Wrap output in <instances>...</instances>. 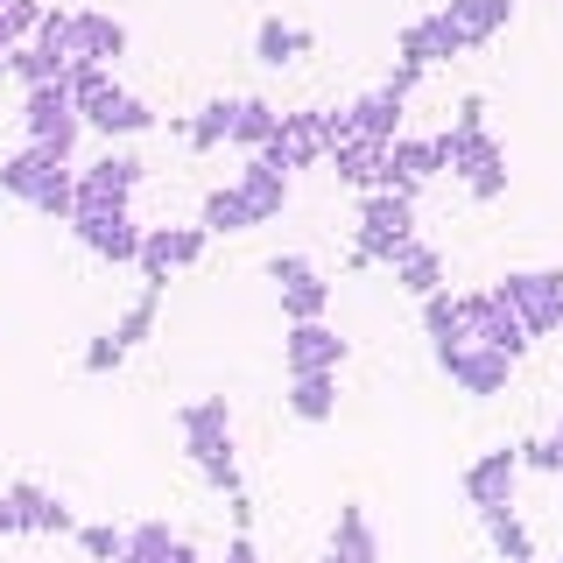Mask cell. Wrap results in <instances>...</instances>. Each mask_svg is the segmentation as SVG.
<instances>
[{
    "label": "cell",
    "instance_id": "obj_1",
    "mask_svg": "<svg viewBox=\"0 0 563 563\" xmlns=\"http://www.w3.org/2000/svg\"><path fill=\"white\" fill-rule=\"evenodd\" d=\"M0 198H14V205L43 211V219L70 225V211H78V169H70V155L22 141L14 155H0Z\"/></svg>",
    "mask_w": 563,
    "mask_h": 563
},
{
    "label": "cell",
    "instance_id": "obj_2",
    "mask_svg": "<svg viewBox=\"0 0 563 563\" xmlns=\"http://www.w3.org/2000/svg\"><path fill=\"white\" fill-rule=\"evenodd\" d=\"M430 148H437V176L451 169L479 205L507 198V141L500 134H486V128H444V134H430Z\"/></svg>",
    "mask_w": 563,
    "mask_h": 563
},
{
    "label": "cell",
    "instance_id": "obj_3",
    "mask_svg": "<svg viewBox=\"0 0 563 563\" xmlns=\"http://www.w3.org/2000/svg\"><path fill=\"white\" fill-rule=\"evenodd\" d=\"M416 240V198L401 190H366L360 198V240H352V268H395V254Z\"/></svg>",
    "mask_w": 563,
    "mask_h": 563
},
{
    "label": "cell",
    "instance_id": "obj_4",
    "mask_svg": "<svg viewBox=\"0 0 563 563\" xmlns=\"http://www.w3.org/2000/svg\"><path fill=\"white\" fill-rule=\"evenodd\" d=\"M493 289L515 303V317L528 324V339H556L563 331V268H515Z\"/></svg>",
    "mask_w": 563,
    "mask_h": 563
},
{
    "label": "cell",
    "instance_id": "obj_5",
    "mask_svg": "<svg viewBox=\"0 0 563 563\" xmlns=\"http://www.w3.org/2000/svg\"><path fill=\"white\" fill-rule=\"evenodd\" d=\"M141 176H148V163H141L134 148H113V141H106V155H92V163L78 169V211H128Z\"/></svg>",
    "mask_w": 563,
    "mask_h": 563
},
{
    "label": "cell",
    "instance_id": "obj_6",
    "mask_svg": "<svg viewBox=\"0 0 563 563\" xmlns=\"http://www.w3.org/2000/svg\"><path fill=\"white\" fill-rule=\"evenodd\" d=\"M205 246H211L205 225H148V233H141V254H134L141 289H169V275H184V268L205 261Z\"/></svg>",
    "mask_w": 563,
    "mask_h": 563
},
{
    "label": "cell",
    "instance_id": "obj_7",
    "mask_svg": "<svg viewBox=\"0 0 563 563\" xmlns=\"http://www.w3.org/2000/svg\"><path fill=\"white\" fill-rule=\"evenodd\" d=\"M70 528H78V515L49 486H35V479L0 486V536H70Z\"/></svg>",
    "mask_w": 563,
    "mask_h": 563
},
{
    "label": "cell",
    "instance_id": "obj_8",
    "mask_svg": "<svg viewBox=\"0 0 563 563\" xmlns=\"http://www.w3.org/2000/svg\"><path fill=\"white\" fill-rule=\"evenodd\" d=\"M22 128H29L35 148H57V155L78 148L85 120H78V99L64 92V78H57V85H35V92H22Z\"/></svg>",
    "mask_w": 563,
    "mask_h": 563
},
{
    "label": "cell",
    "instance_id": "obj_9",
    "mask_svg": "<svg viewBox=\"0 0 563 563\" xmlns=\"http://www.w3.org/2000/svg\"><path fill=\"white\" fill-rule=\"evenodd\" d=\"M437 366H444L451 387H457V395H472V401L507 395V380H515V360H507V352H493V345H479V339L444 345V352H437Z\"/></svg>",
    "mask_w": 563,
    "mask_h": 563
},
{
    "label": "cell",
    "instance_id": "obj_10",
    "mask_svg": "<svg viewBox=\"0 0 563 563\" xmlns=\"http://www.w3.org/2000/svg\"><path fill=\"white\" fill-rule=\"evenodd\" d=\"M141 233H148V225H134V211H70V240L92 261H113V268H134Z\"/></svg>",
    "mask_w": 563,
    "mask_h": 563
},
{
    "label": "cell",
    "instance_id": "obj_11",
    "mask_svg": "<svg viewBox=\"0 0 563 563\" xmlns=\"http://www.w3.org/2000/svg\"><path fill=\"white\" fill-rule=\"evenodd\" d=\"M465 331H472V339H479V345L507 352V360H515V366L528 360V345H536V339H528V324L515 317V303H507L500 289H472V296H465Z\"/></svg>",
    "mask_w": 563,
    "mask_h": 563
},
{
    "label": "cell",
    "instance_id": "obj_12",
    "mask_svg": "<svg viewBox=\"0 0 563 563\" xmlns=\"http://www.w3.org/2000/svg\"><path fill=\"white\" fill-rule=\"evenodd\" d=\"M324 148H331V134H324V106H303V113H282L275 120V134H268V148H261V155H268V163L275 169H317V163H324Z\"/></svg>",
    "mask_w": 563,
    "mask_h": 563
},
{
    "label": "cell",
    "instance_id": "obj_13",
    "mask_svg": "<svg viewBox=\"0 0 563 563\" xmlns=\"http://www.w3.org/2000/svg\"><path fill=\"white\" fill-rule=\"evenodd\" d=\"M268 282H275L282 317H289V324H310V317L331 310V282L317 275L303 254H275V261H268Z\"/></svg>",
    "mask_w": 563,
    "mask_h": 563
},
{
    "label": "cell",
    "instance_id": "obj_14",
    "mask_svg": "<svg viewBox=\"0 0 563 563\" xmlns=\"http://www.w3.org/2000/svg\"><path fill=\"white\" fill-rule=\"evenodd\" d=\"M78 120H85L92 134H106V141H134V134H148V128H155V106H148V99H134L128 85L113 78L106 92H92V99L78 106Z\"/></svg>",
    "mask_w": 563,
    "mask_h": 563
},
{
    "label": "cell",
    "instance_id": "obj_15",
    "mask_svg": "<svg viewBox=\"0 0 563 563\" xmlns=\"http://www.w3.org/2000/svg\"><path fill=\"white\" fill-rule=\"evenodd\" d=\"M457 486H465V500L479 507V515H486V507H515V486H521V451H515V444H493V451H479V457L465 465V479H457Z\"/></svg>",
    "mask_w": 563,
    "mask_h": 563
},
{
    "label": "cell",
    "instance_id": "obj_16",
    "mask_svg": "<svg viewBox=\"0 0 563 563\" xmlns=\"http://www.w3.org/2000/svg\"><path fill=\"white\" fill-rule=\"evenodd\" d=\"M465 35H457V22L444 8L437 14H416L409 29H401V43H395V64H416V70H430V64H451V57H465Z\"/></svg>",
    "mask_w": 563,
    "mask_h": 563
},
{
    "label": "cell",
    "instance_id": "obj_17",
    "mask_svg": "<svg viewBox=\"0 0 563 563\" xmlns=\"http://www.w3.org/2000/svg\"><path fill=\"white\" fill-rule=\"evenodd\" d=\"M282 366H289V374H339V366H345L339 324H324V317L289 324V331H282Z\"/></svg>",
    "mask_w": 563,
    "mask_h": 563
},
{
    "label": "cell",
    "instance_id": "obj_18",
    "mask_svg": "<svg viewBox=\"0 0 563 563\" xmlns=\"http://www.w3.org/2000/svg\"><path fill=\"white\" fill-rule=\"evenodd\" d=\"M176 437H184L190 465H198V457H211V451H225V444H233V401H225V395L184 401V409H176Z\"/></svg>",
    "mask_w": 563,
    "mask_h": 563
},
{
    "label": "cell",
    "instance_id": "obj_19",
    "mask_svg": "<svg viewBox=\"0 0 563 563\" xmlns=\"http://www.w3.org/2000/svg\"><path fill=\"white\" fill-rule=\"evenodd\" d=\"M128 57V22L106 8H78V22H70V64H106L113 70Z\"/></svg>",
    "mask_w": 563,
    "mask_h": 563
},
{
    "label": "cell",
    "instance_id": "obj_20",
    "mask_svg": "<svg viewBox=\"0 0 563 563\" xmlns=\"http://www.w3.org/2000/svg\"><path fill=\"white\" fill-rule=\"evenodd\" d=\"M430 176H437V148H430V134H395V141L380 148V190H401V198H416Z\"/></svg>",
    "mask_w": 563,
    "mask_h": 563
},
{
    "label": "cell",
    "instance_id": "obj_21",
    "mask_svg": "<svg viewBox=\"0 0 563 563\" xmlns=\"http://www.w3.org/2000/svg\"><path fill=\"white\" fill-rule=\"evenodd\" d=\"M233 190H240L246 205H254V219H261V225L289 211V169H275L268 155H246V163L233 169Z\"/></svg>",
    "mask_w": 563,
    "mask_h": 563
},
{
    "label": "cell",
    "instance_id": "obj_22",
    "mask_svg": "<svg viewBox=\"0 0 563 563\" xmlns=\"http://www.w3.org/2000/svg\"><path fill=\"white\" fill-rule=\"evenodd\" d=\"M380 148L387 141H366V134H345V141H331L324 148V163H331V176H339L345 190H380Z\"/></svg>",
    "mask_w": 563,
    "mask_h": 563
},
{
    "label": "cell",
    "instance_id": "obj_23",
    "mask_svg": "<svg viewBox=\"0 0 563 563\" xmlns=\"http://www.w3.org/2000/svg\"><path fill=\"white\" fill-rule=\"evenodd\" d=\"M303 49H310V29L303 22H282V14H261V22H254V64L289 70Z\"/></svg>",
    "mask_w": 563,
    "mask_h": 563
},
{
    "label": "cell",
    "instance_id": "obj_24",
    "mask_svg": "<svg viewBox=\"0 0 563 563\" xmlns=\"http://www.w3.org/2000/svg\"><path fill=\"white\" fill-rule=\"evenodd\" d=\"M515 8H521V0H451L444 14L457 22V35L479 49V43H493L500 29H515Z\"/></svg>",
    "mask_w": 563,
    "mask_h": 563
},
{
    "label": "cell",
    "instance_id": "obj_25",
    "mask_svg": "<svg viewBox=\"0 0 563 563\" xmlns=\"http://www.w3.org/2000/svg\"><path fill=\"white\" fill-rule=\"evenodd\" d=\"M282 409H289L296 422H331L339 416V374H289Z\"/></svg>",
    "mask_w": 563,
    "mask_h": 563
},
{
    "label": "cell",
    "instance_id": "obj_26",
    "mask_svg": "<svg viewBox=\"0 0 563 563\" xmlns=\"http://www.w3.org/2000/svg\"><path fill=\"white\" fill-rule=\"evenodd\" d=\"M331 556L339 563H380V536H374V521H366L360 500H345L339 521H331Z\"/></svg>",
    "mask_w": 563,
    "mask_h": 563
},
{
    "label": "cell",
    "instance_id": "obj_27",
    "mask_svg": "<svg viewBox=\"0 0 563 563\" xmlns=\"http://www.w3.org/2000/svg\"><path fill=\"white\" fill-rule=\"evenodd\" d=\"M345 128L366 134V141H395V134H401V99L374 85V92H360V99L345 106Z\"/></svg>",
    "mask_w": 563,
    "mask_h": 563
},
{
    "label": "cell",
    "instance_id": "obj_28",
    "mask_svg": "<svg viewBox=\"0 0 563 563\" xmlns=\"http://www.w3.org/2000/svg\"><path fill=\"white\" fill-rule=\"evenodd\" d=\"M422 331H430V352H444V345H465L472 331H465V296L451 289H437V296H422Z\"/></svg>",
    "mask_w": 563,
    "mask_h": 563
},
{
    "label": "cell",
    "instance_id": "obj_29",
    "mask_svg": "<svg viewBox=\"0 0 563 563\" xmlns=\"http://www.w3.org/2000/svg\"><path fill=\"white\" fill-rule=\"evenodd\" d=\"M395 282L416 296V303H422V296H437V289H444V254H437V246H422V240H409L395 254Z\"/></svg>",
    "mask_w": 563,
    "mask_h": 563
},
{
    "label": "cell",
    "instance_id": "obj_30",
    "mask_svg": "<svg viewBox=\"0 0 563 563\" xmlns=\"http://www.w3.org/2000/svg\"><path fill=\"white\" fill-rule=\"evenodd\" d=\"M486 542H493V556L500 563H536V536H528V521L515 515V507H486Z\"/></svg>",
    "mask_w": 563,
    "mask_h": 563
},
{
    "label": "cell",
    "instance_id": "obj_31",
    "mask_svg": "<svg viewBox=\"0 0 563 563\" xmlns=\"http://www.w3.org/2000/svg\"><path fill=\"white\" fill-rule=\"evenodd\" d=\"M198 225H205V233H254L261 219H254V205H246L233 184H219V190H205V205H198Z\"/></svg>",
    "mask_w": 563,
    "mask_h": 563
},
{
    "label": "cell",
    "instance_id": "obj_32",
    "mask_svg": "<svg viewBox=\"0 0 563 563\" xmlns=\"http://www.w3.org/2000/svg\"><path fill=\"white\" fill-rule=\"evenodd\" d=\"M176 134H184V141H190L198 155L225 148V141H233V99H205V106H198V113H190V120H184Z\"/></svg>",
    "mask_w": 563,
    "mask_h": 563
},
{
    "label": "cell",
    "instance_id": "obj_33",
    "mask_svg": "<svg viewBox=\"0 0 563 563\" xmlns=\"http://www.w3.org/2000/svg\"><path fill=\"white\" fill-rule=\"evenodd\" d=\"M275 106L268 99H254V92H246V99H233V148H246V155H261V148H268V134H275Z\"/></svg>",
    "mask_w": 563,
    "mask_h": 563
},
{
    "label": "cell",
    "instance_id": "obj_34",
    "mask_svg": "<svg viewBox=\"0 0 563 563\" xmlns=\"http://www.w3.org/2000/svg\"><path fill=\"white\" fill-rule=\"evenodd\" d=\"M176 542H184V536H176L169 521H134V528H128V550H120V563H169V556H176Z\"/></svg>",
    "mask_w": 563,
    "mask_h": 563
},
{
    "label": "cell",
    "instance_id": "obj_35",
    "mask_svg": "<svg viewBox=\"0 0 563 563\" xmlns=\"http://www.w3.org/2000/svg\"><path fill=\"white\" fill-rule=\"evenodd\" d=\"M64 70H70V64L43 57V49H35V43H14V49H8V78L22 85V92H35V85H57Z\"/></svg>",
    "mask_w": 563,
    "mask_h": 563
},
{
    "label": "cell",
    "instance_id": "obj_36",
    "mask_svg": "<svg viewBox=\"0 0 563 563\" xmlns=\"http://www.w3.org/2000/svg\"><path fill=\"white\" fill-rule=\"evenodd\" d=\"M155 317H163V289H141V296H134V303H128V310H120V324H113V339H120V345H128V352H134L141 339H155Z\"/></svg>",
    "mask_w": 563,
    "mask_h": 563
},
{
    "label": "cell",
    "instance_id": "obj_37",
    "mask_svg": "<svg viewBox=\"0 0 563 563\" xmlns=\"http://www.w3.org/2000/svg\"><path fill=\"white\" fill-rule=\"evenodd\" d=\"M70 22H78V8H43V22H35V35H29V43L43 49V57L70 64Z\"/></svg>",
    "mask_w": 563,
    "mask_h": 563
},
{
    "label": "cell",
    "instance_id": "obj_38",
    "mask_svg": "<svg viewBox=\"0 0 563 563\" xmlns=\"http://www.w3.org/2000/svg\"><path fill=\"white\" fill-rule=\"evenodd\" d=\"M70 536H78V550L92 563H120V550H128V528H113V521H85V528H70Z\"/></svg>",
    "mask_w": 563,
    "mask_h": 563
},
{
    "label": "cell",
    "instance_id": "obj_39",
    "mask_svg": "<svg viewBox=\"0 0 563 563\" xmlns=\"http://www.w3.org/2000/svg\"><path fill=\"white\" fill-rule=\"evenodd\" d=\"M35 22H43V0H0V43H29Z\"/></svg>",
    "mask_w": 563,
    "mask_h": 563
},
{
    "label": "cell",
    "instance_id": "obj_40",
    "mask_svg": "<svg viewBox=\"0 0 563 563\" xmlns=\"http://www.w3.org/2000/svg\"><path fill=\"white\" fill-rule=\"evenodd\" d=\"M521 451V472H542V479H563V451L550 444V437H528V444H515Z\"/></svg>",
    "mask_w": 563,
    "mask_h": 563
},
{
    "label": "cell",
    "instance_id": "obj_41",
    "mask_svg": "<svg viewBox=\"0 0 563 563\" xmlns=\"http://www.w3.org/2000/svg\"><path fill=\"white\" fill-rule=\"evenodd\" d=\"M198 472H205V486H219V493H225V500L240 493V465H233V444H225V451H211V457H198Z\"/></svg>",
    "mask_w": 563,
    "mask_h": 563
},
{
    "label": "cell",
    "instance_id": "obj_42",
    "mask_svg": "<svg viewBox=\"0 0 563 563\" xmlns=\"http://www.w3.org/2000/svg\"><path fill=\"white\" fill-rule=\"evenodd\" d=\"M120 360H128V345H120L113 331H99V339L85 345V374H120Z\"/></svg>",
    "mask_w": 563,
    "mask_h": 563
},
{
    "label": "cell",
    "instance_id": "obj_43",
    "mask_svg": "<svg viewBox=\"0 0 563 563\" xmlns=\"http://www.w3.org/2000/svg\"><path fill=\"white\" fill-rule=\"evenodd\" d=\"M416 85H422V70H416V64H395V70L380 78V92H395L401 106H409V99H416Z\"/></svg>",
    "mask_w": 563,
    "mask_h": 563
},
{
    "label": "cell",
    "instance_id": "obj_44",
    "mask_svg": "<svg viewBox=\"0 0 563 563\" xmlns=\"http://www.w3.org/2000/svg\"><path fill=\"white\" fill-rule=\"evenodd\" d=\"M219 563H261V542H254V528H240L233 542H225V556Z\"/></svg>",
    "mask_w": 563,
    "mask_h": 563
},
{
    "label": "cell",
    "instance_id": "obj_45",
    "mask_svg": "<svg viewBox=\"0 0 563 563\" xmlns=\"http://www.w3.org/2000/svg\"><path fill=\"white\" fill-rule=\"evenodd\" d=\"M451 128H486V99H479V92L457 99V120H451Z\"/></svg>",
    "mask_w": 563,
    "mask_h": 563
},
{
    "label": "cell",
    "instance_id": "obj_46",
    "mask_svg": "<svg viewBox=\"0 0 563 563\" xmlns=\"http://www.w3.org/2000/svg\"><path fill=\"white\" fill-rule=\"evenodd\" d=\"M225 507H233V528H254V500H246V493H233Z\"/></svg>",
    "mask_w": 563,
    "mask_h": 563
},
{
    "label": "cell",
    "instance_id": "obj_47",
    "mask_svg": "<svg viewBox=\"0 0 563 563\" xmlns=\"http://www.w3.org/2000/svg\"><path fill=\"white\" fill-rule=\"evenodd\" d=\"M169 563H205V556H198V542H176V556H169Z\"/></svg>",
    "mask_w": 563,
    "mask_h": 563
},
{
    "label": "cell",
    "instance_id": "obj_48",
    "mask_svg": "<svg viewBox=\"0 0 563 563\" xmlns=\"http://www.w3.org/2000/svg\"><path fill=\"white\" fill-rule=\"evenodd\" d=\"M550 444H556V451H563V416H556V430H550Z\"/></svg>",
    "mask_w": 563,
    "mask_h": 563
},
{
    "label": "cell",
    "instance_id": "obj_49",
    "mask_svg": "<svg viewBox=\"0 0 563 563\" xmlns=\"http://www.w3.org/2000/svg\"><path fill=\"white\" fill-rule=\"evenodd\" d=\"M0 78H8V43H0Z\"/></svg>",
    "mask_w": 563,
    "mask_h": 563
},
{
    "label": "cell",
    "instance_id": "obj_50",
    "mask_svg": "<svg viewBox=\"0 0 563 563\" xmlns=\"http://www.w3.org/2000/svg\"><path fill=\"white\" fill-rule=\"evenodd\" d=\"M536 563H563V556H536Z\"/></svg>",
    "mask_w": 563,
    "mask_h": 563
},
{
    "label": "cell",
    "instance_id": "obj_51",
    "mask_svg": "<svg viewBox=\"0 0 563 563\" xmlns=\"http://www.w3.org/2000/svg\"><path fill=\"white\" fill-rule=\"evenodd\" d=\"M324 563H339V556H324Z\"/></svg>",
    "mask_w": 563,
    "mask_h": 563
}]
</instances>
